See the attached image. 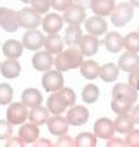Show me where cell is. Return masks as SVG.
Returning <instances> with one entry per match:
<instances>
[{
  "mask_svg": "<svg viewBox=\"0 0 139 147\" xmlns=\"http://www.w3.org/2000/svg\"><path fill=\"white\" fill-rule=\"evenodd\" d=\"M133 15L134 11L131 3H121L118 4V6L114 7V10L111 13V22L116 27H123L132 20Z\"/></svg>",
  "mask_w": 139,
  "mask_h": 147,
  "instance_id": "3957f363",
  "label": "cell"
},
{
  "mask_svg": "<svg viewBox=\"0 0 139 147\" xmlns=\"http://www.w3.org/2000/svg\"><path fill=\"white\" fill-rule=\"evenodd\" d=\"M86 18L85 9H82L78 5L69 6L63 15V21H65L69 25H80L81 22H84Z\"/></svg>",
  "mask_w": 139,
  "mask_h": 147,
  "instance_id": "4fadbf2b",
  "label": "cell"
},
{
  "mask_svg": "<svg viewBox=\"0 0 139 147\" xmlns=\"http://www.w3.org/2000/svg\"><path fill=\"white\" fill-rule=\"evenodd\" d=\"M24 45L16 39H7L3 44V53L7 59H17L22 55Z\"/></svg>",
  "mask_w": 139,
  "mask_h": 147,
  "instance_id": "cb8c5ba5",
  "label": "cell"
},
{
  "mask_svg": "<svg viewBox=\"0 0 139 147\" xmlns=\"http://www.w3.org/2000/svg\"><path fill=\"white\" fill-rule=\"evenodd\" d=\"M42 86L47 92H55L63 88L64 77L58 70H47L42 77Z\"/></svg>",
  "mask_w": 139,
  "mask_h": 147,
  "instance_id": "52a82bcc",
  "label": "cell"
},
{
  "mask_svg": "<svg viewBox=\"0 0 139 147\" xmlns=\"http://www.w3.org/2000/svg\"><path fill=\"white\" fill-rule=\"evenodd\" d=\"M124 142L128 147H139V130L132 129L129 132H127V137Z\"/></svg>",
  "mask_w": 139,
  "mask_h": 147,
  "instance_id": "8d00e7d4",
  "label": "cell"
},
{
  "mask_svg": "<svg viewBox=\"0 0 139 147\" xmlns=\"http://www.w3.org/2000/svg\"><path fill=\"white\" fill-rule=\"evenodd\" d=\"M0 71L5 79H15L20 76L21 65L18 61H16V59H7L0 64Z\"/></svg>",
  "mask_w": 139,
  "mask_h": 147,
  "instance_id": "44dd1931",
  "label": "cell"
},
{
  "mask_svg": "<svg viewBox=\"0 0 139 147\" xmlns=\"http://www.w3.org/2000/svg\"><path fill=\"white\" fill-rule=\"evenodd\" d=\"M47 127L49 132L54 136H62L65 135L69 129V123L67 120V118L62 117L61 114L54 115L52 118H48L47 120Z\"/></svg>",
  "mask_w": 139,
  "mask_h": 147,
  "instance_id": "7c38bea8",
  "label": "cell"
},
{
  "mask_svg": "<svg viewBox=\"0 0 139 147\" xmlns=\"http://www.w3.org/2000/svg\"><path fill=\"white\" fill-rule=\"evenodd\" d=\"M97 142V137L95 134L90 132H81L75 139V145L78 147H95Z\"/></svg>",
  "mask_w": 139,
  "mask_h": 147,
  "instance_id": "d6a6232c",
  "label": "cell"
},
{
  "mask_svg": "<svg viewBox=\"0 0 139 147\" xmlns=\"http://www.w3.org/2000/svg\"><path fill=\"white\" fill-rule=\"evenodd\" d=\"M114 123L108 118H101L96 120L94 125V132L96 137L102 140H110L114 134Z\"/></svg>",
  "mask_w": 139,
  "mask_h": 147,
  "instance_id": "30bf717a",
  "label": "cell"
},
{
  "mask_svg": "<svg viewBox=\"0 0 139 147\" xmlns=\"http://www.w3.org/2000/svg\"><path fill=\"white\" fill-rule=\"evenodd\" d=\"M43 47L46 48V52H48L49 54H59L64 48V43L57 33H53L48 34V37L44 39Z\"/></svg>",
  "mask_w": 139,
  "mask_h": 147,
  "instance_id": "f1b7e54d",
  "label": "cell"
},
{
  "mask_svg": "<svg viewBox=\"0 0 139 147\" xmlns=\"http://www.w3.org/2000/svg\"><path fill=\"white\" fill-rule=\"evenodd\" d=\"M123 48L127 52L138 53L139 52V32H131L123 38Z\"/></svg>",
  "mask_w": 139,
  "mask_h": 147,
  "instance_id": "1f68e13d",
  "label": "cell"
},
{
  "mask_svg": "<svg viewBox=\"0 0 139 147\" xmlns=\"http://www.w3.org/2000/svg\"><path fill=\"white\" fill-rule=\"evenodd\" d=\"M132 118H133L134 123L139 124V104L136 105L134 108H132Z\"/></svg>",
  "mask_w": 139,
  "mask_h": 147,
  "instance_id": "bcb514c9",
  "label": "cell"
},
{
  "mask_svg": "<svg viewBox=\"0 0 139 147\" xmlns=\"http://www.w3.org/2000/svg\"><path fill=\"white\" fill-rule=\"evenodd\" d=\"M48 109L42 107V105H37V107H33L31 108L29 115L27 118L30 119V121L32 124H35L37 126H41L43 124L47 123L48 120Z\"/></svg>",
  "mask_w": 139,
  "mask_h": 147,
  "instance_id": "83f0119b",
  "label": "cell"
},
{
  "mask_svg": "<svg viewBox=\"0 0 139 147\" xmlns=\"http://www.w3.org/2000/svg\"><path fill=\"white\" fill-rule=\"evenodd\" d=\"M12 135V125L7 120H0V140H7Z\"/></svg>",
  "mask_w": 139,
  "mask_h": 147,
  "instance_id": "74e56055",
  "label": "cell"
},
{
  "mask_svg": "<svg viewBox=\"0 0 139 147\" xmlns=\"http://www.w3.org/2000/svg\"><path fill=\"white\" fill-rule=\"evenodd\" d=\"M0 27L6 32H16L20 27L17 12L9 7H0Z\"/></svg>",
  "mask_w": 139,
  "mask_h": 147,
  "instance_id": "ba28073f",
  "label": "cell"
},
{
  "mask_svg": "<svg viewBox=\"0 0 139 147\" xmlns=\"http://www.w3.org/2000/svg\"><path fill=\"white\" fill-rule=\"evenodd\" d=\"M53 58L48 52H37L32 57V66L38 71H47L50 70L53 65Z\"/></svg>",
  "mask_w": 139,
  "mask_h": 147,
  "instance_id": "e0dca14e",
  "label": "cell"
},
{
  "mask_svg": "<svg viewBox=\"0 0 139 147\" xmlns=\"http://www.w3.org/2000/svg\"><path fill=\"white\" fill-rule=\"evenodd\" d=\"M82 39V31L79 25H70L65 30L64 34V40L69 47H76L80 44Z\"/></svg>",
  "mask_w": 139,
  "mask_h": 147,
  "instance_id": "484cf974",
  "label": "cell"
},
{
  "mask_svg": "<svg viewBox=\"0 0 139 147\" xmlns=\"http://www.w3.org/2000/svg\"><path fill=\"white\" fill-rule=\"evenodd\" d=\"M14 98V90L9 84H0V105L11 103Z\"/></svg>",
  "mask_w": 139,
  "mask_h": 147,
  "instance_id": "836d02e7",
  "label": "cell"
},
{
  "mask_svg": "<svg viewBox=\"0 0 139 147\" xmlns=\"http://www.w3.org/2000/svg\"><path fill=\"white\" fill-rule=\"evenodd\" d=\"M32 9L40 15L47 13L50 7V0H32Z\"/></svg>",
  "mask_w": 139,
  "mask_h": 147,
  "instance_id": "d590c367",
  "label": "cell"
},
{
  "mask_svg": "<svg viewBox=\"0 0 139 147\" xmlns=\"http://www.w3.org/2000/svg\"><path fill=\"white\" fill-rule=\"evenodd\" d=\"M42 27L48 34L58 33L63 27V18L58 13H48L42 20Z\"/></svg>",
  "mask_w": 139,
  "mask_h": 147,
  "instance_id": "ac0fdd59",
  "label": "cell"
},
{
  "mask_svg": "<svg viewBox=\"0 0 139 147\" xmlns=\"http://www.w3.org/2000/svg\"><path fill=\"white\" fill-rule=\"evenodd\" d=\"M99 47H100V40L96 36L92 34H87V36H82V39L79 48H80L81 53L86 55V57H92L99 52Z\"/></svg>",
  "mask_w": 139,
  "mask_h": 147,
  "instance_id": "2e32d148",
  "label": "cell"
},
{
  "mask_svg": "<svg viewBox=\"0 0 139 147\" xmlns=\"http://www.w3.org/2000/svg\"><path fill=\"white\" fill-rule=\"evenodd\" d=\"M82 58H84V54L81 53L80 48L70 47L67 50H64V52L59 53L53 63L55 65V69L62 72L79 67L81 65V63L84 61Z\"/></svg>",
  "mask_w": 139,
  "mask_h": 147,
  "instance_id": "7a4b0ae2",
  "label": "cell"
},
{
  "mask_svg": "<svg viewBox=\"0 0 139 147\" xmlns=\"http://www.w3.org/2000/svg\"><path fill=\"white\" fill-rule=\"evenodd\" d=\"M129 3H131V5L136 6V7H139V0H129Z\"/></svg>",
  "mask_w": 139,
  "mask_h": 147,
  "instance_id": "7dc6e473",
  "label": "cell"
},
{
  "mask_svg": "<svg viewBox=\"0 0 139 147\" xmlns=\"http://www.w3.org/2000/svg\"><path fill=\"white\" fill-rule=\"evenodd\" d=\"M20 1L25 3V4H30V3H32V0H20Z\"/></svg>",
  "mask_w": 139,
  "mask_h": 147,
  "instance_id": "c3c4849f",
  "label": "cell"
},
{
  "mask_svg": "<svg viewBox=\"0 0 139 147\" xmlns=\"http://www.w3.org/2000/svg\"><path fill=\"white\" fill-rule=\"evenodd\" d=\"M99 96H100V90L99 87H97L96 85H86L84 87V90H82L81 92V98L82 100H84L85 103H95L97 99H99Z\"/></svg>",
  "mask_w": 139,
  "mask_h": 147,
  "instance_id": "4dcf8cb0",
  "label": "cell"
},
{
  "mask_svg": "<svg viewBox=\"0 0 139 147\" xmlns=\"http://www.w3.org/2000/svg\"><path fill=\"white\" fill-rule=\"evenodd\" d=\"M90 3H91V0H73L74 5H78V6H80L82 9L89 7L90 6Z\"/></svg>",
  "mask_w": 139,
  "mask_h": 147,
  "instance_id": "f6af8a7d",
  "label": "cell"
},
{
  "mask_svg": "<svg viewBox=\"0 0 139 147\" xmlns=\"http://www.w3.org/2000/svg\"><path fill=\"white\" fill-rule=\"evenodd\" d=\"M139 65V55L137 53L127 52L118 59V69L126 72H131Z\"/></svg>",
  "mask_w": 139,
  "mask_h": 147,
  "instance_id": "ffe728a7",
  "label": "cell"
},
{
  "mask_svg": "<svg viewBox=\"0 0 139 147\" xmlns=\"http://www.w3.org/2000/svg\"><path fill=\"white\" fill-rule=\"evenodd\" d=\"M119 75V69L113 63H107L100 66L99 77L105 82H114Z\"/></svg>",
  "mask_w": 139,
  "mask_h": 147,
  "instance_id": "4316f807",
  "label": "cell"
},
{
  "mask_svg": "<svg viewBox=\"0 0 139 147\" xmlns=\"http://www.w3.org/2000/svg\"><path fill=\"white\" fill-rule=\"evenodd\" d=\"M106 146L107 147H123V146H126V142L122 139H112L111 137L110 141L106 144Z\"/></svg>",
  "mask_w": 139,
  "mask_h": 147,
  "instance_id": "7bdbcfd3",
  "label": "cell"
},
{
  "mask_svg": "<svg viewBox=\"0 0 139 147\" xmlns=\"http://www.w3.org/2000/svg\"><path fill=\"white\" fill-rule=\"evenodd\" d=\"M99 70L100 66L99 64L94 60H86L82 61L80 65V72L81 75L87 80H95L99 76Z\"/></svg>",
  "mask_w": 139,
  "mask_h": 147,
  "instance_id": "f546056e",
  "label": "cell"
},
{
  "mask_svg": "<svg viewBox=\"0 0 139 147\" xmlns=\"http://www.w3.org/2000/svg\"><path fill=\"white\" fill-rule=\"evenodd\" d=\"M40 130L38 126L35 124H24L20 130H18V137L25 142V144H33V142L38 139Z\"/></svg>",
  "mask_w": 139,
  "mask_h": 147,
  "instance_id": "7402d4cb",
  "label": "cell"
},
{
  "mask_svg": "<svg viewBox=\"0 0 139 147\" xmlns=\"http://www.w3.org/2000/svg\"><path fill=\"white\" fill-rule=\"evenodd\" d=\"M17 18H18V26L26 30H36L42 22L40 13L36 12L31 7L21 9L17 12Z\"/></svg>",
  "mask_w": 139,
  "mask_h": 147,
  "instance_id": "277c9868",
  "label": "cell"
},
{
  "mask_svg": "<svg viewBox=\"0 0 139 147\" xmlns=\"http://www.w3.org/2000/svg\"><path fill=\"white\" fill-rule=\"evenodd\" d=\"M73 5V0H50V7L57 11H65Z\"/></svg>",
  "mask_w": 139,
  "mask_h": 147,
  "instance_id": "f35d334b",
  "label": "cell"
},
{
  "mask_svg": "<svg viewBox=\"0 0 139 147\" xmlns=\"http://www.w3.org/2000/svg\"><path fill=\"white\" fill-rule=\"evenodd\" d=\"M90 113L84 105H73L67 113V120L69 125L81 126L89 120Z\"/></svg>",
  "mask_w": 139,
  "mask_h": 147,
  "instance_id": "9c48e42d",
  "label": "cell"
},
{
  "mask_svg": "<svg viewBox=\"0 0 139 147\" xmlns=\"http://www.w3.org/2000/svg\"><path fill=\"white\" fill-rule=\"evenodd\" d=\"M105 48L110 53H118L123 48V37L117 32H108L105 36Z\"/></svg>",
  "mask_w": 139,
  "mask_h": 147,
  "instance_id": "603a6c76",
  "label": "cell"
},
{
  "mask_svg": "<svg viewBox=\"0 0 139 147\" xmlns=\"http://www.w3.org/2000/svg\"><path fill=\"white\" fill-rule=\"evenodd\" d=\"M85 28L92 36H102L107 31V24L101 16H92L85 21Z\"/></svg>",
  "mask_w": 139,
  "mask_h": 147,
  "instance_id": "5bb4252c",
  "label": "cell"
},
{
  "mask_svg": "<svg viewBox=\"0 0 139 147\" xmlns=\"http://www.w3.org/2000/svg\"><path fill=\"white\" fill-rule=\"evenodd\" d=\"M44 36L37 30H27L22 37V45L29 50H38L44 44Z\"/></svg>",
  "mask_w": 139,
  "mask_h": 147,
  "instance_id": "8fae6325",
  "label": "cell"
},
{
  "mask_svg": "<svg viewBox=\"0 0 139 147\" xmlns=\"http://www.w3.org/2000/svg\"><path fill=\"white\" fill-rule=\"evenodd\" d=\"M26 144L22 141L20 137H9L7 139V142L5 144L6 147H24Z\"/></svg>",
  "mask_w": 139,
  "mask_h": 147,
  "instance_id": "b9f144b4",
  "label": "cell"
},
{
  "mask_svg": "<svg viewBox=\"0 0 139 147\" xmlns=\"http://www.w3.org/2000/svg\"><path fill=\"white\" fill-rule=\"evenodd\" d=\"M55 146L57 147H75L76 145H75V140L65 134V135H62L59 137V140L57 144H55Z\"/></svg>",
  "mask_w": 139,
  "mask_h": 147,
  "instance_id": "60d3db41",
  "label": "cell"
},
{
  "mask_svg": "<svg viewBox=\"0 0 139 147\" xmlns=\"http://www.w3.org/2000/svg\"><path fill=\"white\" fill-rule=\"evenodd\" d=\"M112 98L133 104L138 99V91L134 90L129 84H116L112 88Z\"/></svg>",
  "mask_w": 139,
  "mask_h": 147,
  "instance_id": "8992f818",
  "label": "cell"
},
{
  "mask_svg": "<svg viewBox=\"0 0 139 147\" xmlns=\"http://www.w3.org/2000/svg\"><path fill=\"white\" fill-rule=\"evenodd\" d=\"M111 108H112V110L114 113L124 114V113H128L129 110H132L133 104L129 103V102H124V100H119V99H113L112 98V102H111Z\"/></svg>",
  "mask_w": 139,
  "mask_h": 147,
  "instance_id": "e575fe53",
  "label": "cell"
},
{
  "mask_svg": "<svg viewBox=\"0 0 139 147\" xmlns=\"http://www.w3.org/2000/svg\"><path fill=\"white\" fill-rule=\"evenodd\" d=\"M76 102L75 92L69 87H63L59 91H55L47 99V109L49 113L58 115L64 113L68 107H73Z\"/></svg>",
  "mask_w": 139,
  "mask_h": 147,
  "instance_id": "6da1fadb",
  "label": "cell"
},
{
  "mask_svg": "<svg viewBox=\"0 0 139 147\" xmlns=\"http://www.w3.org/2000/svg\"><path fill=\"white\" fill-rule=\"evenodd\" d=\"M114 0H91L90 9L96 16H108L114 10Z\"/></svg>",
  "mask_w": 139,
  "mask_h": 147,
  "instance_id": "9a60e30c",
  "label": "cell"
},
{
  "mask_svg": "<svg viewBox=\"0 0 139 147\" xmlns=\"http://www.w3.org/2000/svg\"><path fill=\"white\" fill-rule=\"evenodd\" d=\"M114 123V130L118 131L119 134H127L134 129V120L132 115H129L128 113H124V114H118Z\"/></svg>",
  "mask_w": 139,
  "mask_h": 147,
  "instance_id": "d4e9b609",
  "label": "cell"
},
{
  "mask_svg": "<svg viewBox=\"0 0 139 147\" xmlns=\"http://www.w3.org/2000/svg\"><path fill=\"white\" fill-rule=\"evenodd\" d=\"M42 100H43L42 93L37 88H26L21 93V102L27 108H33L37 107V105H41Z\"/></svg>",
  "mask_w": 139,
  "mask_h": 147,
  "instance_id": "d6986e66",
  "label": "cell"
},
{
  "mask_svg": "<svg viewBox=\"0 0 139 147\" xmlns=\"http://www.w3.org/2000/svg\"><path fill=\"white\" fill-rule=\"evenodd\" d=\"M29 112H27V107L24 103H11L9 105L6 110V120L11 124V125H20L24 124L27 119Z\"/></svg>",
  "mask_w": 139,
  "mask_h": 147,
  "instance_id": "5b68a950",
  "label": "cell"
},
{
  "mask_svg": "<svg viewBox=\"0 0 139 147\" xmlns=\"http://www.w3.org/2000/svg\"><path fill=\"white\" fill-rule=\"evenodd\" d=\"M128 82L134 90L139 91V65L134 69L133 71L129 72L128 76Z\"/></svg>",
  "mask_w": 139,
  "mask_h": 147,
  "instance_id": "ab89813d",
  "label": "cell"
},
{
  "mask_svg": "<svg viewBox=\"0 0 139 147\" xmlns=\"http://www.w3.org/2000/svg\"><path fill=\"white\" fill-rule=\"evenodd\" d=\"M33 147H42V146H46V147H52L53 144H52V141H49L47 139H40L38 141H35L33 142V145H32Z\"/></svg>",
  "mask_w": 139,
  "mask_h": 147,
  "instance_id": "ee69618b",
  "label": "cell"
}]
</instances>
